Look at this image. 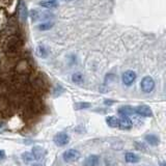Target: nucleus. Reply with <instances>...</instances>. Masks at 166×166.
Masks as SVG:
<instances>
[{
    "instance_id": "1",
    "label": "nucleus",
    "mask_w": 166,
    "mask_h": 166,
    "mask_svg": "<svg viewBox=\"0 0 166 166\" xmlns=\"http://www.w3.org/2000/svg\"><path fill=\"white\" fill-rule=\"evenodd\" d=\"M21 45H22V42L19 39V36H11L8 37L4 47H5V50L8 52H17Z\"/></svg>"
},
{
    "instance_id": "2",
    "label": "nucleus",
    "mask_w": 166,
    "mask_h": 166,
    "mask_svg": "<svg viewBox=\"0 0 166 166\" xmlns=\"http://www.w3.org/2000/svg\"><path fill=\"white\" fill-rule=\"evenodd\" d=\"M140 85H141L142 92L149 93V92H153L154 88H155V81H154V79L152 78V77L146 76L144 78H142Z\"/></svg>"
},
{
    "instance_id": "3",
    "label": "nucleus",
    "mask_w": 166,
    "mask_h": 166,
    "mask_svg": "<svg viewBox=\"0 0 166 166\" xmlns=\"http://www.w3.org/2000/svg\"><path fill=\"white\" fill-rule=\"evenodd\" d=\"M62 158H64V161L67 163H72L77 161L79 158H80V153H79L77 149H70L67 151H65L64 154H62Z\"/></svg>"
},
{
    "instance_id": "4",
    "label": "nucleus",
    "mask_w": 166,
    "mask_h": 166,
    "mask_svg": "<svg viewBox=\"0 0 166 166\" xmlns=\"http://www.w3.org/2000/svg\"><path fill=\"white\" fill-rule=\"evenodd\" d=\"M54 17V15L48 11H39L36 9H32L30 11V18L32 19V21H37V20H45V19H50Z\"/></svg>"
},
{
    "instance_id": "5",
    "label": "nucleus",
    "mask_w": 166,
    "mask_h": 166,
    "mask_svg": "<svg viewBox=\"0 0 166 166\" xmlns=\"http://www.w3.org/2000/svg\"><path fill=\"white\" fill-rule=\"evenodd\" d=\"M54 143L56 144L57 146H64L69 143L70 141V137L67 133L64 132H60V133H57V134L54 136Z\"/></svg>"
},
{
    "instance_id": "6",
    "label": "nucleus",
    "mask_w": 166,
    "mask_h": 166,
    "mask_svg": "<svg viewBox=\"0 0 166 166\" xmlns=\"http://www.w3.org/2000/svg\"><path fill=\"white\" fill-rule=\"evenodd\" d=\"M17 9H18L19 19H20L21 21H23V22H25L28 17V9H27L26 3H25L23 0H19Z\"/></svg>"
},
{
    "instance_id": "7",
    "label": "nucleus",
    "mask_w": 166,
    "mask_h": 166,
    "mask_svg": "<svg viewBox=\"0 0 166 166\" xmlns=\"http://www.w3.org/2000/svg\"><path fill=\"white\" fill-rule=\"evenodd\" d=\"M135 79H136V74H135V72L131 71V70L126 71L125 73L123 74V76H121L123 83L125 84V85H127V86L132 85L133 82L135 81Z\"/></svg>"
},
{
    "instance_id": "8",
    "label": "nucleus",
    "mask_w": 166,
    "mask_h": 166,
    "mask_svg": "<svg viewBox=\"0 0 166 166\" xmlns=\"http://www.w3.org/2000/svg\"><path fill=\"white\" fill-rule=\"evenodd\" d=\"M135 113L138 114L139 116H143V117H149L153 116V111L146 105H140L135 108Z\"/></svg>"
},
{
    "instance_id": "9",
    "label": "nucleus",
    "mask_w": 166,
    "mask_h": 166,
    "mask_svg": "<svg viewBox=\"0 0 166 166\" xmlns=\"http://www.w3.org/2000/svg\"><path fill=\"white\" fill-rule=\"evenodd\" d=\"M133 127V123L132 120L129 116H121L120 118V126H118V129L121 130H130Z\"/></svg>"
},
{
    "instance_id": "10",
    "label": "nucleus",
    "mask_w": 166,
    "mask_h": 166,
    "mask_svg": "<svg viewBox=\"0 0 166 166\" xmlns=\"http://www.w3.org/2000/svg\"><path fill=\"white\" fill-rule=\"evenodd\" d=\"M117 112L121 116H129L135 113V108L131 106H121V108H118Z\"/></svg>"
},
{
    "instance_id": "11",
    "label": "nucleus",
    "mask_w": 166,
    "mask_h": 166,
    "mask_svg": "<svg viewBox=\"0 0 166 166\" xmlns=\"http://www.w3.org/2000/svg\"><path fill=\"white\" fill-rule=\"evenodd\" d=\"M32 154H33V157L36 160H41L42 158H44V156H45V149H44L43 148H41V146H34L33 149H32Z\"/></svg>"
},
{
    "instance_id": "12",
    "label": "nucleus",
    "mask_w": 166,
    "mask_h": 166,
    "mask_svg": "<svg viewBox=\"0 0 166 166\" xmlns=\"http://www.w3.org/2000/svg\"><path fill=\"white\" fill-rule=\"evenodd\" d=\"M99 163V157L97 155H90L84 161V166H97Z\"/></svg>"
},
{
    "instance_id": "13",
    "label": "nucleus",
    "mask_w": 166,
    "mask_h": 166,
    "mask_svg": "<svg viewBox=\"0 0 166 166\" xmlns=\"http://www.w3.org/2000/svg\"><path fill=\"white\" fill-rule=\"evenodd\" d=\"M146 141L148 142V143L149 144V146H158L159 144V138H158V136H156V135H154V134H149V135H146Z\"/></svg>"
},
{
    "instance_id": "14",
    "label": "nucleus",
    "mask_w": 166,
    "mask_h": 166,
    "mask_svg": "<svg viewBox=\"0 0 166 166\" xmlns=\"http://www.w3.org/2000/svg\"><path fill=\"white\" fill-rule=\"evenodd\" d=\"M106 123L111 128H118V126H120V118H117L116 116H108L106 118Z\"/></svg>"
},
{
    "instance_id": "15",
    "label": "nucleus",
    "mask_w": 166,
    "mask_h": 166,
    "mask_svg": "<svg viewBox=\"0 0 166 166\" xmlns=\"http://www.w3.org/2000/svg\"><path fill=\"white\" fill-rule=\"evenodd\" d=\"M36 55L41 58H46L47 56H48V50H47L46 47L43 45H39L36 47Z\"/></svg>"
},
{
    "instance_id": "16",
    "label": "nucleus",
    "mask_w": 166,
    "mask_h": 166,
    "mask_svg": "<svg viewBox=\"0 0 166 166\" xmlns=\"http://www.w3.org/2000/svg\"><path fill=\"white\" fill-rule=\"evenodd\" d=\"M39 5L46 8H56L58 6V3L55 0H45L39 2Z\"/></svg>"
},
{
    "instance_id": "17",
    "label": "nucleus",
    "mask_w": 166,
    "mask_h": 166,
    "mask_svg": "<svg viewBox=\"0 0 166 166\" xmlns=\"http://www.w3.org/2000/svg\"><path fill=\"white\" fill-rule=\"evenodd\" d=\"M125 160L127 161L128 163H138L140 158L133 153H127L125 155Z\"/></svg>"
},
{
    "instance_id": "18",
    "label": "nucleus",
    "mask_w": 166,
    "mask_h": 166,
    "mask_svg": "<svg viewBox=\"0 0 166 166\" xmlns=\"http://www.w3.org/2000/svg\"><path fill=\"white\" fill-rule=\"evenodd\" d=\"M53 26H54V22H46L37 25V29L41 30V31H46V30L51 29Z\"/></svg>"
},
{
    "instance_id": "19",
    "label": "nucleus",
    "mask_w": 166,
    "mask_h": 166,
    "mask_svg": "<svg viewBox=\"0 0 166 166\" xmlns=\"http://www.w3.org/2000/svg\"><path fill=\"white\" fill-rule=\"evenodd\" d=\"M84 78H83V75L81 73H75L73 74L72 76V81L75 83V84H81L83 82Z\"/></svg>"
},
{
    "instance_id": "20",
    "label": "nucleus",
    "mask_w": 166,
    "mask_h": 166,
    "mask_svg": "<svg viewBox=\"0 0 166 166\" xmlns=\"http://www.w3.org/2000/svg\"><path fill=\"white\" fill-rule=\"evenodd\" d=\"M6 23H8V18H6L4 11L2 9H0V28L5 26Z\"/></svg>"
},
{
    "instance_id": "21",
    "label": "nucleus",
    "mask_w": 166,
    "mask_h": 166,
    "mask_svg": "<svg viewBox=\"0 0 166 166\" xmlns=\"http://www.w3.org/2000/svg\"><path fill=\"white\" fill-rule=\"evenodd\" d=\"M89 107H90L89 103H85V102L76 103V104H75V109H76V110H81V109L89 108Z\"/></svg>"
},
{
    "instance_id": "22",
    "label": "nucleus",
    "mask_w": 166,
    "mask_h": 166,
    "mask_svg": "<svg viewBox=\"0 0 166 166\" xmlns=\"http://www.w3.org/2000/svg\"><path fill=\"white\" fill-rule=\"evenodd\" d=\"M22 159L26 163H29V162H31V161L36 160L34 157H33V154H32V153H24L22 155Z\"/></svg>"
},
{
    "instance_id": "23",
    "label": "nucleus",
    "mask_w": 166,
    "mask_h": 166,
    "mask_svg": "<svg viewBox=\"0 0 166 166\" xmlns=\"http://www.w3.org/2000/svg\"><path fill=\"white\" fill-rule=\"evenodd\" d=\"M11 1H13V0H0V4H1V5H6V4L11 3Z\"/></svg>"
},
{
    "instance_id": "24",
    "label": "nucleus",
    "mask_w": 166,
    "mask_h": 166,
    "mask_svg": "<svg viewBox=\"0 0 166 166\" xmlns=\"http://www.w3.org/2000/svg\"><path fill=\"white\" fill-rule=\"evenodd\" d=\"M4 157H5V153H4V151L0 149V160H1V159H3Z\"/></svg>"
},
{
    "instance_id": "25",
    "label": "nucleus",
    "mask_w": 166,
    "mask_h": 166,
    "mask_svg": "<svg viewBox=\"0 0 166 166\" xmlns=\"http://www.w3.org/2000/svg\"><path fill=\"white\" fill-rule=\"evenodd\" d=\"M114 103V101H109V100H106V101H105V104L106 105H108V104H113Z\"/></svg>"
},
{
    "instance_id": "26",
    "label": "nucleus",
    "mask_w": 166,
    "mask_h": 166,
    "mask_svg": "<svg viewBox=\"0 0 166 166\" xmlns=\"http://www.w3.org/2000/svg\"><path fill=\"white\" fill-rule=\"evenodd\" d=\"M4 128V123H2V121H0V131Z\"/></svg>"
},
{
    "instance_id": "27",
    "label": "nucleus",
    "mask_w": 166,
    "mask_h": 166,
    "mask_svg": "<svg viewBox=\"0 0 166 166\" xmlns=\"http://www.w3.org/2000/svg\"><path fill=\"white\" fill-rule=\"evenodd\" d=\"M160 166H166V162H162V163H160Z\"/></svg>"
},
{
    "instance_id": "28",
    "label": "nucleus",
    "mask_w": 166,
    "mask_h": 166,
    "mask_svg": "<svg viewBox=\"0 0 166 166\" xmlns=\"http://www.w3.org/2000/svg\"><path fill=\"white\" fill-rule=\"evenodd\" d=\"M55 1H56V0H55Z\"/></svg>"
}]
</instances>
